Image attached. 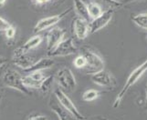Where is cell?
I'll list each match as a JSON object with an SVG mask.
<instances>
[{"instance_id": "obj_1", "label": "cell", "mask_w": 147, "mask_h": 120, "mask_svg": "<svg viewBox=\"0 0 147 120\" xmlns=\"http://www.w3.org/2000/svg\"><path fill=\"white\" fill-rule=\"evenodd\" d=\"M146 71H147V58L140 65V66H138L135 69H134L133 71H131V73L129 75V77L126 79L123 88L121 89V91L119 92V94L117 95V97H116L114 100L113 105V107L114 108L118 107L120 106L121 100L123 99L125 95L129 91V89L133 87L135 83H137L138 80L142 77V76H143Z\"/></svg>"}, {"instance_id": "obj_2", "label": "cell", "mask_w": 147, "mask_h": 120, "mask_svg": "<svg viewBox=\"0 0 147 120\" xmlns=\"http://www.w3.org/2000/svg\"><path fill=\"white\" fill-rule=\"evenodd\" d=\"M22 78L23 77L19 72L16 71L15 69L8 68L2 76V82L4 86L7 87L16 89L25 95H31L30 89L24 86Z\"/></svg>"}, {"instance_id": "obj_3", "label": "cell", "mask_w": 147, "mask_h": 120, "mask_svg": "<svg viewBox=\"0 0 147 120\" xmlns=\"http://www.w3.org/2000/svg\"><path fill=\"white\" fill-rule=\"evenodd\" d=\"M55 80L57 81L59 87L64 92H73L76 87L77 82L72 71L69 67H62L57 72L55 76Z\"/></svg>"}, {"instance_id": "obj_4", "label": "cell", "mask_w": 147, "mask_h": 120, "mask_svg": "<svg viewBox=\"0 0 147 120\" xmlns=\"http://www.w3.org/2000/svg\"><path fill=\"white\" fill-rule=\"evenodd\" d=\"M54 96L56 99H57V101L60 104V106H61L66 111L71 115L73 118H76L78 120H83L85 118L83 117V115L79 111L77 107L74 105L72 100L68 97V95L66 94V92H64L61 88H56L54 90Z\"/></svg>"}, {"instance_id": "obj_5", "label": "cell", "mask_w": 147, "mask_h": 120, "mask_svg": "<svg viewBox=\"0 0 147 120\" xmlns=\"http://www.w3.org/2000/svg\"><path fill=\"white\" fill-rule=\"evenodd\" d=\"M77 53H78V48L76 47L73 39L64 38L52 50L48 51L47 55L49 57H68L70 56V55H74Z\"/></svg>"}, {"instance_id": "obj_6", "label": "cell", "mask_w": 147, "mask_h": 120, "mask_svg": "<svg viewBox=\"0 0 147 120\" xmlns=\"http://www.w3.org/2000/svg\"><path fill=\"white\" fill-rule=\"evenodd\" d=\"M71 10H72V8L69 7L68 9L64 10L62 13H60L59 15H54V16L47 17H44L42 19L38 20L34 27V32L38 33V32L44 31V30L54 27L55 25H57L59 22L61 21V20L67 16V15H69L70 12H71Z\"/></svg>"}, {"instance_id": "obj_7", "label": "cell", "mask_w": 147, "mask_h": 120, "mask_svg": "<svg viewBox=\"0 0 147 120\" xmlns=\"http://www.w3.org/2000/svg\"><path fill=\"white\" fill-rule=\"evenodd\" d=\"M82 54L86 58L87 67L90 69V71L92 72L90 74H93L95 72H98L100 70L103 69L104 61L100 55H98L96 52L85 47L82 48Z\"/></svg>"}, {"instance_id": "obj_8", "label": "cell", "mask_w": 147, "mask_h": 120, "mask_svg": "<svg viewBox=\"0 0 147 120\" xmlns=\"http://www.w3.org/2000/svg\"><path fill=\"white\" fill-rule=\"evenodd\" d=\"M92 81L100 87L105 88H114L116 87V79L107 70H100L98 72L90 74Z\"/></svg>"}, {"instance_id": "obj_9", "label": "cell", "mask_w": 147, "mask_h": 120, "mask_svg": "<svg viewBox=\"0 0 147 120\" xmlns=\"http://www.w3.org/2000/svg\"><path fill=\"white\" fill-rule=\"evenodd\" d=\"M114 15V9L113 8H109L107 10L103 11V13L92 19V21L89 23V27H90V33L94 34L96 32L100 31L103 27H105L107 25L111 22V20L113 19V17Z\"/></svg>"}, {"instance_id": "obj_10", "label": "cell", "mask_w": 147, "mask_h": 120, "mask_svg": "<svg viewBox=\"0 0 147 120\" xmlns=\"http://www.w3.org/2000/svg\"><path fill=\"white\" fill-rule=\"evenodd\" d=\"M36 62L35 57L29 56L28 53L23 52L20 47H18L13 54V64L23 70L28 68Z\"/></svg>"}, {"instance_id": "obj_11", "label": "cell", "mask_w": 147, "mask_h": 120, "mask_svg": "<svg viewBox=\"0 0 147 120\" xmlns=\"http://www.w3.org/2000/svg\"><path fill=\"white\" fill-rule=\"evenodd\" d=\"M72 30L76 37L80 40H83L90 33L89 22L77 16L72 21Z\"/></svg>"}, {"instance_id": "obj_12", "label": "cell", "mask_w": 147, "mask_h": 120, "mask_svg": "<svg viewBox=\"0 0 147 120\" xmlns=\"http://www.w3.org/2000/svg\"><path fill=\"white\" fill-rule=\"evenodd\" d=\"M46 37H46L47 50L48 51H50V50H52L58 44H59L64 39L65 31L61 27H52L48 32Z\"/></svg>"}, {"instance_id": "obj_13", "label": "cell", "mask_w": 147, "mask_h": 120, "mask_svg": "<svg viewBox=\"0 0 147 120\" xmlns=\"http://www.w3.org/2000/svg\"><path fill=\"white\" fill-rule=\"evenodd\" d=\"M45 78L44 75L41 73V71L33 72L27 75L26 77H23L22 82L25 87L28 88H39L41 85L43 79Z\"/></svg>"}, {"instance_id": "obj_14", "label": "cell", "mask_w": 147, "mask_h": 120, "mask_svg": "<svg viewBox=\"0 0 147 120\" xmlns=\"http://www.w3.org/2000/svg\"><path fill=\"white\" fill-rule=\"evenodd\" d=\"M55 64V60L53 59V57H43L40 58L39 60L35 62L31 67H29L28 68L23 70L25 73H33V72H37V71H42V70L50 68L53 65Z\"/></svg>"}, {"instance_id": "obj_15", "label": "cell", "mask_w": 147, "mask_h": 120, "mask_svg": "<svg viewBox=\"0 0 147 120\" xmlns=\"http://www.w3.org/2000/svg\"><path fill=\"white\" fill-rule=\"evenodd\" d=\"M73 7L78 17H82L90 22V15L88 10V5H86L82 0H73Z\"/></svg>"}, {"instance_id": "obj_16", "label": "cell", "mask_w": 147, "mask_h": 120, "mask_svg": "<svg viewBox=\"0 0 147 120\" xmlns=\"http://www.w3.org/2000/svg\"><path fill=\"white\" fill-rule=\"evenodd\" d=\"M42 41H43V37L40 36V35H36V36L30 37L28 41L23 45V46L19 47L23 52L28 53L30 50L38 47L39 45L41 44Z\"/></svg>"}, {"instance_id": "obj_17", "label": "cell", "mask_w": 147, "mask_h": 120, "mask_svg": "<svg viewBox=\"0 0 147 120\" xmlns=\"http://www.w3.org/2000/svg\"><path fill=\"white\" fill-rule=\"evenodd\" d=\"M52 102V101H51ZM50 107L56 113L59 120H71L70 117H72L69 112L60 106V104H58L57 102H52L50 103Z\"/></svg>"}, {"instance_id": "obj_18", "label": "cell", "mask_w": 147, "mask_h": 120, "mask_svg": "<svg viewBox=\"0 0 147 120\" xmlns=\"http://www.w3.org/2000/svg\"><path fill=\"white\" fill-rule=\"evenodd\" d=\"M88 10H89L90 17L92 20L96 17H98L99 16H100V15L103 13V10L100 6V4H99L97 2H94V1H90L88 4Z\"/></svg>"}, {"instance_id": "obj_19", "label": "cell", "mask_w": 147, "mask_h": 120, "mask_svg": "<svg viewBox=\"0 0 147 120\" xmlns=\"http://www.w3.org/2000/svg\"><path fill=\"white\" fill-rule=\"evenodd\" d=\"M131 19L138 27L147 30V13H140L134 15L131 17Z\"/></svg>"}, {"instance_id": "obj_20", "label": "cell", "mask_w": 147, "mask_h": 120, "mask_svg": "<svg viewBox=\"0 0 147 120\" xmlns=\"http://www.w3.org/2000/svg\"><path fill=\"white\" fill-rule=\"evenodd\" d=\"M54 79H55V77H53V76H49L47 77H45L43 79L41 85H40V87H39L40 91L44 94H47L52 87Z\"/></svg>"}, {"instance_id": "obj_21", "label": "cell", "mask_w": 147, "mask_h": 120, "mask_svg": "<svg viewBox=\"0 0 147 120\" xmlns=\"http://www.w3.org/2000/svg\"><path fill=\"white\" fill-rule=\"evenodd\" d=\"M100 96V92L95 89H88L82 94V99L86 102H90L97 99Z\"/></svg>"}, {"instance_id": "obj_22", "label": "cell", "mask_w": 147, "mask_h": 120, "mask_svg": "<svg viewBox=\"0 0 147 120\" xmlns=\"http://www.w3.org/2000/svg\"><path fill=\"white\" fill-rule=\"evenodd\" d=\"M73 65L76 68H79V69L87 67V61H86V58L82 54H80L75 57L73 61Z\"/></svg>"}, {"instance_id": "obj_23", "label": "cell", "mask_w": 147, "mask_h": 120, "mask_svg": "<svg viewBox=\"0 0 147 120\" xmlns=\"http://www.w3.org/2000/svg\"><path fill=\"white\" fill-rule=\"evenodd\" d=\"M92 1L97 2V3H103L106 5H109L111 6V8L113 7H121L123 6V4L121 3V1H118V0H92Z\"/></svg>"}, {"instance_id": "obj_24", "label": "cell", "mask_w": 147, "mask_h": 120, "mask_svg": "<svg viewBox=\"0 0 147 120\" xmlns=\"http://www.w3.org/2000/svg\"><path fill=\"white\" fill-rule=\"evenodd\" d=\"M10 27H11V24L7 20L3 18L2 17H0V31L6 32Z\"/></svg>"}, {"instance_id": "obj_25", "label": "cell", "mask_w": 147, "mask_h": 120, "mask_svg": "<svg viewBox=\"0 0 147 120\" xmlns=\"http://www.w3.org/2000/svg\"><path fill=\"white\" fill-rule=\"evenodd\" d=\"M5 34H6V37L8 39H12L14 38L15 37V35H16V28H15L12 25H11V27H10L6 32H5Z\"/></svg>"}, {"instance_id": "obj_26", "label": "cell", "mask_w": 147, "mask_h": 120, "mask_svg": "<svg viewBox=\"0 0 147 120\" xmlns=\"http://www.w3.org/2000/svg\"><path fill=\"white\" fill-rule=\"evenodd\" d=\"M32 1L36 6H43V5L49 3L51 0H32Z\"/></svg>"}, {"instance_id": "obj_27", "label": "cell", "mask_w": 147, "mask_h": 120, "mask_svg": "<svg viewBox=\"0 0 147 120\" xmlns=\"http://www.w3.org/2000/svg\"><path fill=\"white\" fill-rule=\"evenodd\" d=\"M28 120H48V117L46 116H43V115H38V116L29 117Z\"/></svg>"}, {"instance_id": "obj_28", "label": "cell", "mask_w": 147, "mask_h": 120, "mask_svg": "<svg viewBox=\"0 0 147 120\" xmlns=\"http://www.w3.org/2000/svg\"><path fill=\"white\" fill-rule=\"evenodd\" d=\"M7 63V59L3 57H0V67H2L3 66H5Z\"/></svg>"}, {"instance_id": "obj_29", "label": "cell", "mask_w": 147, "mask_h": 120, "mask_svg": "<svg viewBox=\"0 0 147 120\" xmlns=\"http://www.w3.org/2000/svg\"><path fill=\"white\" fill-rule=\"evenodd\" d=\"M137 1H140V0H123L121 3H123V6H124V5H128V4L134 3V2H137Z\"/></svg>"}, {"instance_id": "obj_30", "label": "cell", "mask_w": 147, "mask_h": 120, "mask_svg": "<svg viewBox=\"0 0 147 120\" xmlns=\"http://www.w3.org/2000/svg\"><path fill=\"white\" fill-rule=\"evenodd\" d=\"M7 0H0V7H3L5 4H6Z\"/></svg>"}, {"instance_id": "obj_31", "label": "cell", "mask_w": 147, "mask_h": 120, "mask_svg": "<svg viewBox=\"0 0 147 120\" xmlns=\"http://www.w3.org/2000/svg\"><path fill=\"white\" fill-rule=\"evenodd\" d=\"M145 99H146V103H147V82L145 85Z\"/></svg>"}, {"instance_id": "obj_32", "label": "cell", "mask_w": 147, "mask_h": 120, "mask_svg": "<svg viewBox=\"0 0 147 120\" xmlns=\"http://www.w3.org/2000/svg\"><path fill=\"white\" fill-rule=\"evenodd\" d=\"M1 100H2V96L0 95V102H1Z\"/></svg>"}, {"instance_id": "obj_33", "label": "cell", "mask_w": 147, "mask_h": 120, "mask_svg": "<svg viewBox=\"0 0 147 120\" xmlns=\"http://www.w3.org/2000/svg\"><path fill=\"white\" fill-rule=\"evenodd\" d=\"M145 38H146V40H147V33H146V35H145Z\"/></svg>"}, {"instance_id": "obj_34", "label": "cell", "mask_w": 147, "mask_h": 120, "mask_svg": "<svg viewBox=\"0 0 147 120\" xmlns=\"http://www.w3.org/2000/svg\"><path fill=\"white\" fill-rule=\"evenodd\" d=\"M118 1H120V0H118Z\"/></svg>"}]
</instances>
